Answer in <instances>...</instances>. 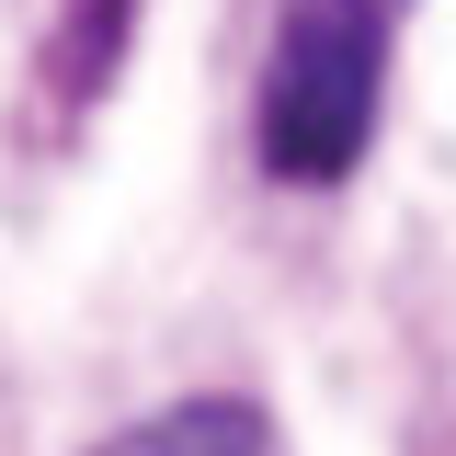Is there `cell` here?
<instances>
[{"label":"cell","mask_w":456,"mask_h":456,"mask_svg":"<svg viewBox=\"0 0 456 456\" xmlns=\"http://www.w3.org/2000/svg\"><path fill=\"white\" fill-rule=\"evenodd\" d=\"M92 456H285V445H274V422H263L251 399H171L149 422L103 434Z\"/></svg>","instance_id":"cell-2"},{"label":"cell","mask_w":456,"mask_h":456,"mask_svg":"<svg viewBox=\"0 0 456 456\" xmlns=\"http://www.w3.org/2000/svg\"><path fill=\"white\" fill-rule=\"evenodd\" d=\"M388 80V12L377 0H285L263 57V171L274 183H342L377 137Z\"/></svg>","instance_id":"cell-1"}]
</instances>
